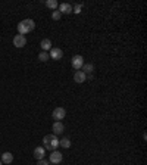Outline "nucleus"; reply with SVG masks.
Masks as SVG:
<instances>
[{"label":"nucleus","instance_id":"obj_1","mask_svg":"<svg viewBox=\"0 0 147 165\" xmlns=\"http://www.w3.org/2000/svg\"><path fill=\"white\" fill-rule=\"evenodd\" d=\"M43 148L47 149V150H50V152H53V150H57V148H59V139H57V136H55V134H47V136H44V139H43Z\"/></svg>","mask_w":147,"mask_h":165},{"label":"nucleus","instance_id":"obj_2","mask_svg":"<svg viewBox=\"0 0 147 165\" xmlns=\"http://www.w3.org/2000/svg\"><path fill=\"white\" fill-rule=\"evenodd\" d=\"M34 28H35V22L33 19H24V21H21V22L18 24V33L21 35L28 34Z\"/></svg>","mask_w":147,"mask_h":165},{"label":"nucleus","instance_id":"obj_3","mask_svg":"<svg viewBox=\"0 0 147 165\" xmlns=\"http://www.w3.org/2000/svg\"><path fill=\"white\" fill-rule=\"evenodd\" d=\"M84 57L81 56V55H75V56L71 59V65H72L74 69H77V71H81L82 68V65H84Z\"/></svg>","mask_w":147,"mask_h":165},{"label":"nucleus","instance_id":"obj_4","mask_svg":"<svg viewBox=\"0 0 147 165\" xmlns=\"http://www.w3.org/2000/svg\"><path fill=\"white\" fill-rule=\"evenodd\" d=\"M51 117L55 118V121H62L65 117H66V109L65 108H56L55 111H53V114H51Z\"/></svg>","mask_w":147,"mask_h":165},{"label":"nucleus","instance_id":"obj_5","mask_svg":"<svg viewBox=\"0 0 147 165\" xmlns=\"http://www.w3.org/2000/svg\"><path fill=\"white\" fill-rule=\"evenodd\" d=\"M25 44H27V39H25V35L18 34V35L13 37V46H15V47L21 49V47H25Z\"/></svg>","mask_w":147,"mask_h":165},{"label":"nucleus","instance_id":"obj_6","mask_svg":"<svg viewBox=\"0 0 147 165\" xmlns=\"http://www.w3.org/2000/svg\"><path fill=\"white\" fill-rule=\"evenodd\" d=\"M49 56L51 57V59H55V61H60L63 56V50L62 49H59V47H51L50 49V55Z\"/></svg>","mask_w":147,"mask_h":165},{"label":"nucleus","instance_id":"obj_7","mask_svg":"<svg viewBox=\"0 0 147 165\" xmlns=\"http://www.w3.org/2000/svg\"><path fill=\"white\" fill-rule=\"evenodd\" d=\"M63 159V155L59 150H53L50 154V162L51 164H60Z\"/></svg>","mask_w":147,"mask_h":165},{"label":"nucleus","instance_id":"obj_8","mask_svg":"<svg viewBox=\"0 0 147 165\" xmlns=\"http://www.w3.org/2000/svg\"><path fill=\"white\" fill-rule=\"evenodd\" d=\"M51 130H53V134L55 136H59V134H62L63 130H65V125L60 122V121H55V124L51 127Z\"/></svg>","mask_w":147,"mask_h":165},{"label":"nucleus","instance_id":"obj_9","mask_svg":"<svg viewBox=\"0 0 147 165\" xmlns=\"http://www.w3.org/2000/svg\"><path fill=\"white\" fill-rule=\"evenodd\" d=\"M85 80H87V75H85L82 71H75V74H74V81H75V83L81 84V83H84Z\"/></svg>","mask_w":147,"mask_h":165},{"label":"nucleus","instance_id":"obj_10","mask_svg":"<svg viewBox=\"0 0 147 165\" xmlns=\"http://www.w3.org/2000/svg\"><path fill=\"white\" fill-rule=\"evenodd\" d=\"M33 155H34V158L37 161L44 159V148H43V146H38V148H35L34 152H33Z\"/></svg>","mask_w":147,"mask_h":165},{"label":"nucleus","instance_id":"obj_11","mask_svg":"<svg viewBox=\"0 0 147 165\" xmlns=\"http://www.w3.org/2000/svg\"><path fill=\"white\" fill-rule=\"evenodd\" d=\"M2 162H3V165H7V164H12L13 162V155L11 154V152H5V154H2Z\"/></svg>","mask_w":147,"mask_h":165},{"label":"nucleus","instance_id":"obj_12","mask_svg":"<svg viewBox=\"0 0 147 165\" xmlns=\"http://www.w3.org/2000/svg\"><path fill=\"white\" fill-rule=\"evenodd\" d=\"M57 7H59L60 13H72V6L69 5V3H60Z\"/></svg>","mask_w":147,"mask_h":165},{"label":"nucleus","instance_id":"obj_13","mask_svg":"<svg viewBox=\"0 0 147 165\" xmlns=\"http://www.w3.org/2000/svg\"><path fill=\"white\" fill-rule=\"evenodd\" d=\"M81 71H82L85 75H91L93 71H94V66H93V63H84L82 68H81Z\"/></svg>","mask_w":147,"mask_h":165},{"label":"nucleus","instance_id":"obj_14","mask_svg":"<svg viewBox=\"0 0 147 165\" xmlns=\"http://www.w3.org/2000/svg\"><path fill=\"white\" fill-rule=\"evenodd\" d=\"M40 47L43 49V52L50 50V49H51V41L49 40V39H43V40H41V43H40Z\"/></svg>","mask_w":147,"mask_h":165},{"label":"nucleus","instance_id":"obj_15","mask_svg":"<svg viewBox=\"0 0 147 165\" xmlns=\"http://www.w3.org/2000/svg\"><path fill=\"white\" fill-rule=\"evenodd\" d=\"M46 6L49 7V9H53V11H56V7L59 6L56 0H46Z\"/></svg>","mask_w":147,"mask_h":165},{"label":"nucleus","instance_id":"obj_16","mask_svg":"<svg viewBox=\"0 0 147 165\" xmlns=\"http://www.w3.org/2000/svg\"><path fill=\"white\" fill-rule=\"evenodd\" d=\"M59 146H62V148H65V149L71 148V140H69L68 137H65L62 140H59Z\"/></svg>","mask_w":147,"mask_h":165},{"label":"nucleus","instance_id":"obj_17","mask_svg":"<svg viewBox=\"0 0 147 165\" xmlns=\"http://www.w3.org/2000/svg\"><path fill=\"white\" fill-rule=\"evenodd\" d=\"M49 57H50V56H49V53H47V52H41V53L38 55V59L41 61V62H46Z\"/></svg>","mask_w":147,"mask_h":165},{"label":"nucleus","instance_id":"obj_18","mask_svg":"<svg viewBox=\"0 0 147 165\" xmlns=\"http://www.w3.org/2000/svg\"><path fill=\"white\" fill-rule=\"evenodd\" d=\"M60 16H62V13L59 11H53V13H51V18L55 19V21H59L60 19Z\"/></svg>","mask_w":147,"mask_h":165},{"label":"nucleus","instance_id":"obj_19","mask_svg":"<svg viewBox=\"0 0 147 165\" xmlns=\"http://www.w3.org/2000/svg\"><path fill=\"white\" fill-rule=\"evenodd\" d=\"M72 12H75V13H79V12H81V5H75V6H74Z\"/></svg>","mask_w":147,"mask_h":165},{"label":"nucleus","instance_id":"obj_20","mask_svg":"<svg viewBox=\"0 0 147 165\" xmlns=\"http://www.w3.org/2000/svg\"><path fill=\"white\" fill-rule=\"evenodd\" d=\"M37 165H49V161L40 159V161H37Z\"/></svg>","mask_w":147,"mask_h":165},{"label":"nucleus","instance_id":"obj_21","mask_svg":"<svg viewBox=\"0 0 147 165\" xmlns=\"http://www.w3.org/2000/svg\"><path fill=\"white\" fill-rule=\"evenodd\" d=\"M0 165H3V162H2V161H0Z\"/></svg>","mask_w":147,"mask_h":165},{"label":"nucleus","instance_id":"obj_22","mask_svg":"<svg viewBox=\"0 0 147 165\" xmlns=\"http://www.w3.org/2000/svg\"><path fill=\"white\" fill-rule=\"evenodd\" d=\"M0 156H2V152H0Z\"/></svg>","mask_w":147,"mask_h":165}]
</instances>
